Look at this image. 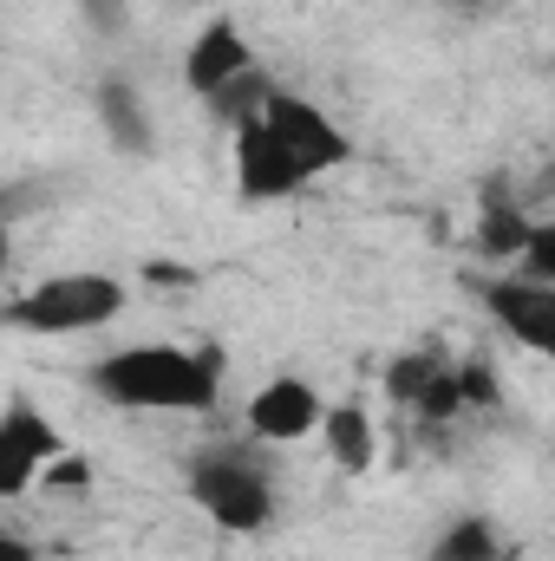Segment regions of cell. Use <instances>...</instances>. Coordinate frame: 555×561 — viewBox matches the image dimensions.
Returning a JSON list of instances; mask_svg holds the SVG:
<instances>
[{
    "instance_id": "8",
    "label": "cell",
    "mask_w": 555,
    "mask_h": 561,
    "mask_svg": "<svg viewBox=\"0 0 555 561\" xmlns=\"http://www.w3.org/2000/svg\"><path fill=\"white\" fill-rule=\"evenodd\" d=\"M320 386H307V379H294V373H281L269 379L249 405H242V419L249 431L262 437V444H294V437H314V424H320Z\"/></svg>"
},
{
    "instance_id": "10",
    "label": "cell",
    "mask_w": 555,
    "mask_h": 561,
    "mask_svg": "<svg viewBox=\"0 0 555 561\" xmlns=\"http://www.w3.org/2000/svg\"><path fill=\"white\" fill-rule=\"evenodd\" d=\"M314 431H320V444H327V457H333V463H340L347 477H360V470H373V450H380V444H373V419H366L360 405H327Z\"/></svg>"
},
{
    "instance_id": "11",
    "label": "cell",
    "mask_w": 555,
    "mask_h": 561,
    "mask_svg": "<svg viewBox=\"0 0 555 561\" xmlns=\"http://www.w3.org/2000/svg\"><path fill=\"white\" fill-rule=\"evenodd\" d=\"M503 556H510V542H503V529L490 516H457L424 549V561H503Z\"/></svg>"
},
{
    "instance_id": "7",
    "label": "cell",
    "mask_w": 555,
    "mask_h": 561,
    "mask_svg": "<svg viewBox=\"0 0 555 561\" xmlns=\"http://www.w3.org/2000/svg\"><path fill=\"white\" fill-rule=\"evenodd\" d=\"M484 307L497 313V327L530 346V353H555V287L550 280H530V275H510V280H477Z\"/></svg>"
},
{
    "instance_id": "14",
    "label": "cell",
    "mask_w": 555,
    "mask_h": 561,
    "mask_svg": "<svg viewBox=\"0 0 555 561\" xmlns=\"http://www.w3.org/2000/svg\"><path fill=\"white\" fill-rule=\"evenodd\" d=\"M86 7V20L99 26V33H118L125 26V0H79Z\"/></svg>"
},
{
    "instance_id": "6",
    "label": "cell",
    "mask_w": 555,
    "mask_h": 561,
    "mask_svg": "<svg viewBox=\"0 0 555 561\" xmlns=\"http://www.w3.org/2000/svg\"><path fill=\"white\" fill-rule=\"evenodd\" d=\"M59 457H66V431L46 419L33 399H13L0 412V503L26 496Z\"/></svg>"
},
{
    "instance_id": "15",
    "label": "cell",
    "mask_w": 555,
    "mask_h": 561,
    "mask_svg": "<svg viewBox=\"0 0 555 561\" xmlns=\"http://www.w3.org/2000/svg\"><path fill=\"white\" fill-rule=\"evenodd\" d=\"M0 561H39V549H33L26 536H7V529H0Z\"/></svg>"
},
{
    "instance_id": "13",
    "label": "cell",
    "mask_w": 555,
    "mask_h": 561,
    "mask_svg": "<svg viewBox=\"0 0 555 561\" xmlns=\"http://www.w3.org/2000/svg\"><path fill=\"white\" fill-rule=\"evenodd\" d=\"M438 366H444L438 353H412V359H393V373H386V392H393V405H412L418 392H424V379H431Z\"/></svg>"
},
{
    "instance_id": "2",
    "label": "cell",
    "mask_w": 555,
    "mask_h": 561,
    "mask_svg": "<svg viewBox=\"0 0 555 561\" xmlns=\"http://www.w3.org/2000/svg\"><path fill=\"white\" fill-rule=\"evenodd\" d=\"M92 399L118 412H209L223 399V353L216 346H118L86 366Z\"/></svg>"
},
{
    "instance_id": "12",
    "label": "cell",
    "mask_w": 555,
    "mask_h": 561,
    "mask_svg": "<svg viewBox=\"0 0 555 561\" xmlns=\"http://www.w3.org/2000/svg\"><path fill=\"white\" fill-rule=\"evenodd\" d=\"M530 216L517 209V203H497L490 196V209H484V222H477V249L490 255V262H517L523 255V242H530Z\"/></svg>"
},
{
    "instance_id": "1",
    "label": "cell",
    "mask_w": 555,
    "mask_h": 561,
    "mask_svg": "<svg viewBox=\"0 0 555 561\" xmlns=\"http://www.w3.org/2000/svg\"><path fill=\"white\" fill-rule=\"evenodd\" d=\"M353 157V138L301 92H269L242 125H236V190L249 203H281L301 183L340 170Z\"/></svg>"
},
{
    "instance_id": "5",
    "label": "cell",
    "mask_w": 555,
    "mask_h": 561,
    "mask_svg": "<svg viewBox=\"0 0 555 561\" xmlns=\"http://www.w3.org/2000/svg\"><path fill=\"white\" fill-rule=\"evenodd\" d=\"M183 79H190V92L236 131L275 85H269V72H262V59H256V46L242 39V26L236 20H209L196 39H190V53H183Z\"/></svg>"
},
{
    "instance_id": "4",
    "label": "cell",
    "mask_w": 555,
    "mask_h": 561,
    "mask_svg": "<svg viewBox=\"0 0 555 561\" xmlns=\"http://www.w3.org/2000/svg\"><path fill=\"white\" fill-rule=\"evenodd\" d=\"M118 313H125V280L105 268H66V275L20 287L0 307V327H13V333H92V327H112Z\"/></svg>"
},
{
    "instance_id": "9",
    "label": "cell",
    "mask_w": 555,
    "mask_h": 561,
    "mask_svg": "<svg viewBox=\"0 0 555 561\" xmlns=\"http://www.w3.org/2000/svg\"><path fill=\"white\" fill-rule=\"evenodd\" d=\"M99 118H105V138L118 144L125 157H150V150H157L150 112H144V99H138L132 79H105V85H99Z\"/></svg>"
},
{
    "instance_id": "3",
    "label": "cell",
    "mask_w": 555,
    "mask_h": 561,
    "mask_svg": "<svg viewBox=\"0 0 555 561\" xmlns=\"http://www.w3.org/2000/svg\"><path fill=\"white\" fill-rule=\"evenodd\" d=\"M190 503L223 536H262L275 523V477L249 444H209L190 457Z\"/></svg>"
}]
</instances>
